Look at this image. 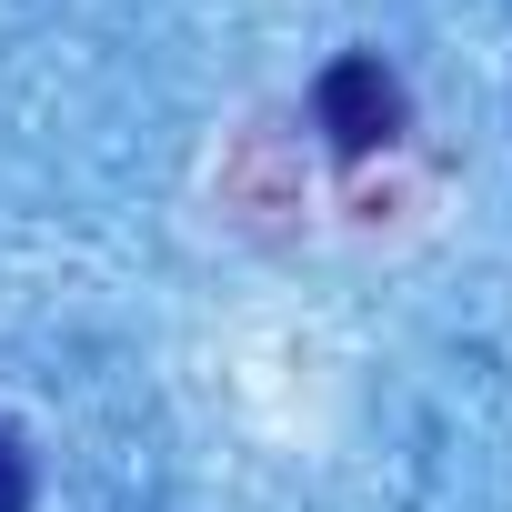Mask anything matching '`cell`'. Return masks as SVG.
Returning <instances> with one entry per match:
<instances>
[{
  "label": "cell",
  "mask_w": 512,
  "mask_h": 512,
  "mask_svg": "<svg viewBox=\"0 0 512 512\" xmlns=\"http://www.w3.org/2000/svg\"><path fill=\"white\" fill-rule=\"evenodd\" d=\"M312 121H322V141H332L342 161H372V151L402 141L412 101H402V81H392L382 51H342V61L312 81Z\"/></svg>",
  "instance_id": "6da1fadb"
},
{
  "label": "cell",
  "mask_w": 512,
  "mask_h": 512,
  "mask_svg": "<svg viewBox=\"0 0 512 512\" xmlns=\"http://www.w3.org/2000/svg\"><path fill=\"white\" fill-rule=\"evenodd\" d=\"M0 512H31V452L11 422H0Z\"/></svg>",
  "instance_id": "7a4b0ae2"
}]
</instances>
